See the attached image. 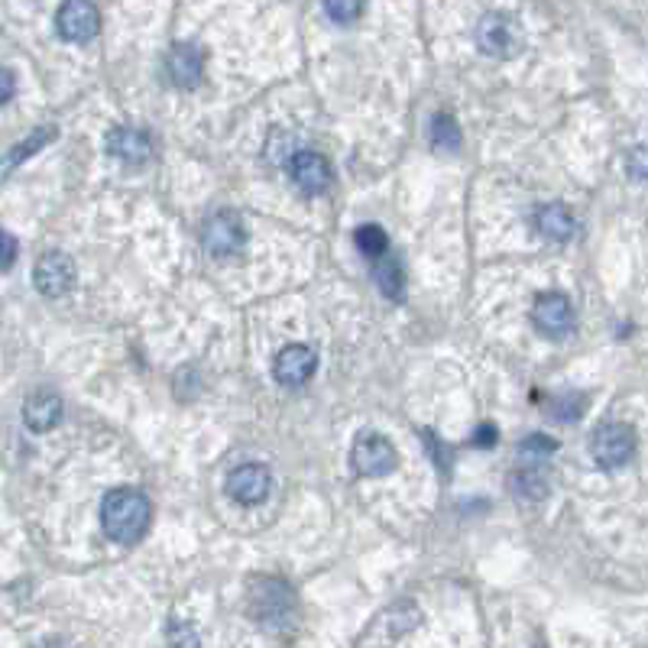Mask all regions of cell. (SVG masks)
Listing matches in <instances>:
<instances>
[{"label":"cell","mask_w":648,"mask_h":648,"mask_svg":"<svg viewBox=\"0 0 648 648\" xmlns=\"http://www.w3.org/2000/svg\"><path fill=\"white\" fill-rule=\"evenodd\" d=\"M153 519V506L150 499L133 490V486H118L105 496L101 503V526L105 535L118 545H133L140 541Z\"/></svg>","instance_id":"obj_1"},{"label":"cell","mask_w":648,"mask_h":648,"mask_svg":"<svg viewBox=\"0 0 648 648\" xmlns=\"http://www.w3.org/2000/svg\"><path fill=\"white\" fill-rule=\"evenodd\" d=\"M590 454L596 468L603 471H619L623 464L633 461L636 454V431L626 421H606L593 431L590 438Z\"/></svg>","instance_id":"obj_2"},{"label":"cell","mask_w":648,"mask_h":648,"mask_svg":"<svg viewBox=\"0 0 648 648\" xmlns=\"http://www.w3.org/2000/svg\"><path fill=\"white\" fill-rule=\"evenodd\" d=\"M293 590L286 587L283 581L276 578H266V581H256L253 590H250V609L253 616L263 623V626H286L289 613H293Z\"/></svg>","instance_id":"obj_3"},{"label":"cell","mask_w":648,"mask_h":648,"mask_svg":"<svg viewBox=\"0 0 648 648\" xmlns=\"http://www.w3.org/2000/svg\"><path fill=\"white\" fill-rule=\"evenodd\" d=\"M354 471L360 476H386V473L396 471L399 458H396V448L389 444V438L376 435V431H363L354 441Z\"/></svg>","instance_id":"obj_4"},{"label":"cell","mask_w":648,"mask_h":648,"mask_svg":"<svg viewBox=\"0 0 648 648\" xmlns=\"http://www.w3.org/2000/svg\"><path fill=\"white\" fill-rule=\"evenodd\" d=\"M476 46L486 56L509 59L519 50V26H516V20L506 17V13H486L476 23Z\"/></svg>","instance_id":"obj_5"},{"label":"cell","mask_w":648,"mask_h":648,"mask_svg":"<svg viewBox=\"0 0 648 648\" xmlns=\"http://www.w3.org/2000/svg\"><path fill=\"white\" fill-rule=\"evenodd\" d=\"M56 30L65 43H88L101 30V13L91 0H65L56 13Z\"/></svg>","instance_id":"obj_6"},{"label":"cell","mask_w":648,"mask_h":648,"mask_svg":"<svg viewBox=\"0 0 648 648\" xmlns=\"http://www.w3.org/2000/svg\"><path fill=\"white\" fill-rule=\"evenodd\" d=\"M531 321L548 338H564L574 331V305L561 293H545L531 305Z\"/></svg>","instance_id":"obj_7"},{"label":"cell","mask_w":648,"mask_h":648,"mask_svg":"<svg viewBox=\"0 0 648 648\" xmlns=\"http://www.w3.org/2000/svg\"><path fill=\"white\" fill-rule=\"evenodd\" d=\"M270 486H273V476L266 471V464H240L234 471L228 473L224 480V490L234 503H243V506H256L270 496Z\"/></svg>","instance_id":"obj_8"},{"label":"cell","mask_w":648,"mask_h":648,"mask_svg":"<svg viewBox=\"0 0 648 648\" xmlns=\"http://www.w3.org/2000/svg\"><path fill=\"white\" fill-rule=\"evenodd\" d=\"M33 286L43 295L56 298V295H65L72 286H75V263L68 253H43L36 270H33Z\"/></svg>","instance_id":"obj_9"},{"label":"cell","mask_w":648,"mask_h":648,"mask_svg":"<svg viewBox=\"0 0 648 648\" xmlns=\"http://www.w3.org/2000/svg\"><path fill=\"white\" fill-rule=\"evenodd\" d=\"M105 150L127 166H143L153 156V140L140 127H111Z\"/></svg>","instance_id":"obj_10"},{"label":"cell","mask_w":648,"mask_h":648,"mask_svg":"<svg viewBox=\"0 0 648 648\" xmlns=\"http://www.w3.org/2000/svg\"><path fill=\"white\" fill-rule=\"evenodd\" d=\"M315 370H318V354L311 351V348H305V344H289V348H283L279 356H276V363H273V373H276V380L283 383V386H305L311 376H315Z\"/></svg>","instance_id":"obj_11"},{"label":"cell","mask_w":648,"mask_h":648,"mask_svg":"<svg viewBox=\"0 0 648 648\" xmlns=\"http://www.w3.org/2000/svg\"><path fill=\"white\" fill-rule=\"evenodd\" d=\"M289 176L305 195H318L331 185V166L325 156H318L311 150H295L293 160H289Z\"/></svg>","instance_id":"obj_12"},{"label":"cell","mask_w":648,"mask_h":648,"mask_svg":"<svg viewBox=\"0 0 648 648\" xmlns=\"http://www.w3.org/2000/svg\"><path fill=\"white\" fill-rule=\"evenodd\" d=\"M243 246V224L234 211H218L208 224H205V250L211 256H234Z\"/></svg>","instance_id":"obj_13"},{"label":"cell","mask_w":648,"mask_h":648,"mask_svg":"<svg viewBox=\"0 0 648 648\" xmlns=\"http://www.w3.org/2000/svg\"><path fill=\"white\" fill-rule=\"evenodd\" d=\"M166 72L178 88H191L205 75V53L195 43H176L166 56Z\"/></svg>","instance_id":"obj_14"},{"label":"cell","mask_w":648,"mask_h":648,"mask_svg":"<svg viewBox=\"0 0 648 648\" xmlns=\"http://www.w3.org/2000/svg\"><path fill=\"white\" fill-rule=\"evenodd\" d=\"M59 418L62 399L56 393H50V389H40V393H33V396L23 403V421H26V428L36 431V435L53 431V428L59 425Z\"/></svg>","instance_id":"obj_15"},{"label":"cell","mask_w":648,"mask_h":648,"mask_svg":"<svg viewBox=\"0 0 648 648\" xmlns=\"http://www.w3.org/2000/svg\"><path fill=\"white\" fill-rule=\"evenodd\" d=\"M535 231L545 237V240L564 243V240L574 237L578 224H574V215L568 211V205L551 201V205H541V208L535 211Z\"/></svg>","instance_id":"obj_16"},{"label":"cell","mask_w":648,"mask_h":648,"mask_svg":"<svg viewBox=\"0 0 648 648\" xmlns=\"http://www.w3.org/2000/svg\"><path fill=\"white\" fill-rule=\"evenodd\" d=\"M373 283H376V289L386 295V298H403V289H406L403 263L393 260V256H380L373 263Z\"/></svg>","instance_id":"obj_17"},{"label":"cell","mask_w":648,"mask_h":648,"mask_svg":"<svg viewBox=\"0 0 648 648\" xmlns=\"http://www.w3.org/2000/svg\"><path fill=\"white\" fill-rule=\"evenodd\" d=\"M50 140H56V127H40L30 140H23V143H17L7 156H3V169H13V166H20L23 160H30L33 153H40Z\"/></svg>","instance_id":"obj_18"},{"label":"cell","mask_w":648,"mask_h":648,"mask_svg":"<svg viewBox=\"0 0 648 648\" xmlns=\"http://www.w3.org/2000/svg\"><path fill=\"white\" fill-rule=\"evenodd\" d=\"M431 143L441 153H458L461 150V127L451 114H435L431 120Z\"/></svg>","instance_id":"obj_19"},{"label":"cell","mask_w":648,"mask_h":648,"mask_svg":"<svg viewBox=\"0 0 648 648\" xmlns=\"http://www.w3.org/2000/svg\"><path fill=\"white\" fill-rule=\"evenodd\" d=\"M356 250L366 256V260H380V256H386V250H389V237L386 231L380 228V224H363V228H356Z\"/></svg>","instance_id":"obj_20"},{"label":"cell","mask_w":648,"mask_h":648,"mask_svg":"<svg viewBox=\"0 0 648 648\" xmlns=\"http://www.w3.org/2000/svg\"><path fill=\"white\" fill-rule=\"evenodd\" d=\"M513 493L523 496V499H545L548 480L538 468H523V471L513 473Z\"/></svg>","instance_id":"obj_21"},{"label":"cell","mask_w":648,"mask_h":648,"mask_svg":"<svg viewBox=\"0 0 648 648\" xmlns=\"http://www.w3.org/2000/svg\"><path fill=\"white\" fill-rule=\"evenodd\" d=\"M325 13L338 23V26H351L363 13V0H325Z\"/></svg>","instance_id":"obj_22"},{"label":"cell","mask_w":648,"mask_h":648,"mask_svg":"<svg viewBox=\"0 0 648 648\" xmlns=\"http://www.w3.org/2000/svg\"><path fill=\"white\" fill-rule=\"evenodd\" d=\"M554 451H558V441L548 438V435H529V438L519 444V458H526V461H545V458H551Z\"/></svg>","instance_id":"obj_23"},{"label":"cell","mask_w":648,"mask_h":648,"mask_svg":"<svg viewBox=\"0 0 648 648\" xmlns=\"http://www.w3.org/2000/svg\"><path fill=\"white\" fill-rule=\"evenodd\" d=\"M295 153V143H289V136L283 133V130H276L273 133V143L266 146V156L273 160V163H289Z\"/></svg>","instance_id":"obj_24"},{"label":"cell","mask_w":648,"mask_h":648,"mask_svg":"<svg viewBox=\"0 0 648 648\" xmlns=\"http://www.w3.org/2000/svg\"><path fill=\"white\" fill-rule=\"evenodd\" d=\"M17 256H20V243H17V237L0 228V273H7V270L17 263Z\"/></svg>","instance_id":"obj_25"},{"label":"cell","mask_w":648,"mask_h":648,"mask_svg":"<svg viewBox=\"0 0 648 648\" xmlns=\"http://www.w3.org/2000/svg\"><path fill=\"white\" fill-rule=\"evenodd\" d=\"M626 173H629V178H639V182H646L648 178V146H636V150L626 156Z\"/></svg>","instance_id":"obj_26"},{"label":"cell","mask_w":648,"mask_h":648,"mask_svg":"<svg viewBox=\"0 0 648 648\" xmlns=\"http://www.w3.org/2000/svg\"><path fill=\"white\" fill-rule=\"evenodd\" d=\"M496 441H499V435H496V428H493V425H480V428L471 435V444L483 448V451H486V448H493Z\"/></svg>","instance_id":"obj_27"},{"label":"cell","mask_w":648,"mask_h":648,"mask_svg":"<svg viewBox=\"0 0 648 648\" xmlns=\"http://www.w3.org/2000/svg\"><path fill=\"white\" fill-rule=\"evenodd\" d=\"M554 413H558L561 421H574L578 413H581V406H578V399L571 396V399H558V403H554Z\"/></svg>","instance_id":"obj_28"},{"label":"cell","mask_w":648,"mask_h":648,"mask_svg":"<svg viewBox=\"0 0 648 648\" xmlns=\"http://www.w3.org/2000/svg\"><path fill=\"white\" fill-rule=\"evenodd\" d=\"M13 91H17L13 72H10V68H0V105H7V101L13 98Z\"/></svg>","instance_id":"obj_29"}]
</instances>
